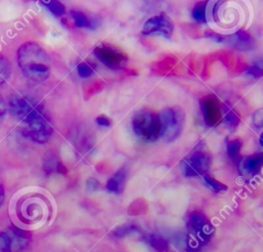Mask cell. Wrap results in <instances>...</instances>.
<instances>
[{
	"label": "cell",
	"instance_id": "obj_1",
	"mask_svg": "<svg viewBox=\"0 0 263 252\" xmlns=\"http://www.w3.org/2000/svg\"><path fill=\"white\" fill-rule=\"evenodd\" d=\"M10 113L24 124L23 133L35 142L44 143L52 134L51 121L43 106L25 94H14L8 102Z\"/></svg>",
	"mask_w": 263,
	"mask_h": 252
},
{
	"label": "cell",
	"instance_id": "obj_2",
	"mask_svg": "<svg viewBox=\"0 0 263 252\" xmlns=\"http://www.w3.org/2000/svg\"><path fill=\"white\" fill-rule=\"evenodd\" d=\"M17 64L23 74L35 82L45 81L50 74V58L38 43L28 41L17 49Z\"/></svg>",
	"mask_w": 263,
	"mask_h": 252
},
{
	"label": "cell",
	"instance_id": "obj_3",
	"mask_svg": "<svg viewBox=\"0 0 263 252\" xmlns=\"http://www.w3.org/2000/svg\"><path fill=\"white\" fill-rule=\"evenodd\" d=\"M188 252H198L199 247L213 236L215 228L210 219L200 211H193L188 218Z\"/></svg>",
	"mask_w": 263,
	"mask_h": 252
},
{
	"label": "cell",
	"instance_id": "obj_4",
	"mask_svg": "<svg viewBox=\"0 0 263 252\" xmlns=\"http://www.w3.org/2000/svg\"><path fill=\"white\" fill-rule=\"evenodd\" d=\"M159 116V137L165 142L175 141L181 134L185 125V113L182 108L175 106L161 111Z\"/></svg>",
	"mask_w": 263,
	"mask_h": 252
},
{
	"label": "cell",
	"instance_id": "obj_5",
	"mask_svg": "<svg viewBox=\"0 0 263 252\" xmlns=\"http://www.w3.org/2000/svg\"><path fill=\"white\" fill-rule=\"evenodd\" d=\"M132 127L136 135L144 141L150 142L159 138V116L150 110L138 111L132 119Z\"/></svg>",
	"mask_w": 263,
	"mask_h": 252
},
{
	"label": "cell",
	"instance_id": "obj_6",
	"mask_svg": "<svg viewBox=\"0 0 263 252\" xmlns=\"http://www.w3.org/2000/svg\"><path fill=\"white\" fill-rule=\"evenodd\" d=\"M174 32V24L172 19L165 13H159L157 15L148 18L142 28V34L146 36L160 35L163 38H171Z\"/></svg>",
	"mask_w": 263,
	"mask_h": 252
},
{
	"label": "cell",
	"instance_id": "obj_7",
	"mask_svg": "<svg viewBox=\"0 0 263 252\" xmlns=\"http://www.w3.org/2000/svg\"><path fill=\"white\" fill-rule=\"evenodd\" d=\"M211 165V158L205 153L196 152L182 161V169L186 176L204 175Z\"/></svg>",
	"mask_w": 263,
	"mask_h": 252
},
{
	"label": "cell",
	"instance_id": "obj_8",
	"mask_svg": "<svg viewBox=\"0 0 263 252\" xmlns=\"http://www.w3.org/2000/svg\"><path fill=\"white\" fill-rule=\"evenodd\" d=\"M93 52L99 60H101L105 66L112 69L122 68L127 59L126 55L123 52L109 44L98 45L95 48Z\"/></svg>",
	"mask_w": 263,
	"mask_h": 252
},
{
	"label": "cell",
	"instance_id": "obj_9",
	"mask_svg": "<svg viewBox=\"0 0 263 252\" xmlns=\"http://www.w3.org/2000/svg\"><path fill=\"white\" fill-rule=\"evenodd\" d=\"M201 109L204 121L209 125H214L220 117V111L216 100L213 98H204L201 102Z\"/></svg>",
	"mask_w": 263,
	"mask_h": 252
},
{
	"label": "cell",
	"instance_id": "obj_10",
	"mask_svg": "<svg viewBox=\"0 0 263 252\" xmlns=\"http://www.w3.org/2000/svg\"><path fill=\"white\" fill-rule=\"evenodd\" d=\"M126 174H127V171L125 168H121L117 172H115L107 182V185H106L107 190L113 194L122 193L124 188Z\"/></svg>",
	"mask_w": 263,
	"mask_h": 252
},
{
	"label": "cell",
	"instance_id": "obj_11",
	"mask_svg": "<svg viewBox=\"0 0 263 252\" xmlns=\"http://www.w3.org/2000/svg\"><path fill=\"white\" fill-rule=\"evenodd\" d=\"M263 165V155L262 154H256L247 157L241 162V169L243 172L250 175L257 174Z\"/></svg>",
	"mask_w": 263,
	"mask_h": 252
},
{
	"label": "cell",
	"instance_id": "obj_12",
	"mask_svg": "<svg viewBox=\"0 0 263 252\" xmlns=\"http://www.w3.org/2000/svg\"><path fill=\"white\" fill-rule=\"evenodd\" d=\"M71 15L74 19V24L78 28H93L91 19L82 11L79 10H71Z\"/></svg>",
	"mask_w": 263,
	"mask_h": 252
},
{
	"label": "cell",
	"instance_id": "obj_13",
	"mask_svg": "<svg viewBox=\"0 0 263 252\" xmlns=\"http://www.w3.org/2000/svg\"><path fill=\"white\" fill-rule=\"evenodd\" d=\"M206 4H208V1L203 0V1L197 2L194 5V7L192 9V16L196 22L205 23V19H206V16H205Z\"/></svg>",
	"mask_w": 263,
	"mask_h": 252
},
{
	"label": "cell",
	"instance_id": "obj_14",
	"mask_svg": "<svg viewBox=\"0 0 263 252\" xmlns=\"http://www.w3.org/2000/svg\"><path fill=\"white\" fill-rule=\"evenodd\" d=\"M11 68L8 59L0 54V85H2L10 76Z\"/></svg>",
	"mask_w": 263,
	"mask_h": 252
},
{
	"label": "cell",
	"instance_id": "obj_15",
	"mask_svg": "<svg viewBox=\"0 0 263 252\" xmlns=\"http://www.w3.org/2000/svg\"><path fill=\"white\" fill-rule=\"evenodd\" d=\"M149 242H150V245L152 246V248H154L158 252H165L168 248V245H167L166 241L164 240V238H162L161 236H158V235H152L150 237Z\"/></svg>",
	"mask_w": 263,
	"mask_h": 252
},
{
	"label": "cell",
	"instance_id": "obj_16",
	"mask_svg": "<svg viewBox=\"0 0 263 252\" xmlns=\"http://www.w3.org/2000/svg\"><path fill=\"white\" fill-rule=\"evenodd\" d=\"M45 6L55 16H62L65 13V6L59 0H48Z\"/></svg>",
	"mask_w": 263,
	"mask_h": 252
},
{
	"label": "cell",
	"instance_id": "obj_17",
	"mask_svg": "<svg viewBox=\"0 0 263 252\" xmlns=\"http://www.w3.org/2000/svg\"><path fill=\"white\" fill-rule=\"evenodd\" d=\"M223 111L225 113V121L228 124V126L229 127H236L239 123V118L237 117V115L231 110L230 107L224 106Z\"/></svg>",
	"mask_w": 263,
	"mask_h": 252
},
{
	"label": "cell",
	"instance_id": "obj_18",
	"mask_svg": "<svg viewBox=\"0 0 263 252\" xmlns=\"http://www.w3.org/2000/svg\"><path fill=\"white\" fill-rule=\"evenodd\" d=\"M203 180L208 184V186H210L214 192L222 193V192H225L227 190V185H225L224 183L219 182L218 180L212 178L209 175H203Z\"/></svg>",
	"mask_w": 263,
	"mask_h": 252
},
{
	"label": "cell",
	"instance_id": "obj_19",
	"mask_svg": "<svg viewBox=\"0 0 263 252\" xmlns=\"http://www.w3.org/2000/svg\"><path fill=\"white\" fill-rule=\"evenodd\" d=\"M138 230H139V228L135 224H123L121 226H118L114 230V236L122 238V237L128 236L130 234H134V233H136Z\"/></svg>",
	"mask_w": 263,
	"mask_h": 252
},
{
	"label": "cell",
	"instance_id": "obj_20",
	"mask_svg": "<svg viewBox=\"0 0 263 252\" xmlns=\"http://www.w3.org/2000/svg\"><path fill=\"white\" fill-rule=\"evenodd\" d=\"M241 148V141L239 139H233L230 140L227 144V154L230 158L234 159L239 154Z\"/></svg>",
	"mask_w": 263,
	"mask_h": 252
},
{
	"label": "cell",
	"instance_id": "obj_21",
	"mask_svg": "<svg viewBox=\"0 0 263 252\" xmlns=\"http://www.w3.org/2000/svg\"><path fill=\"white\" fill-rule=\"evenodd\" d=\"M11 238L4 232H0V252H11Z\"/></svg>",
	"mask_w": 263,
	"mask_h": 252
},
{
	"label": "cell",
	"instance_id": "obj_22",
	"mask_svg": "<svg viewBox=\"0 0 263 252\" xmlns=\"http://www.w3.org/2000/svg\"><path fill=\"white\" fill-rule=\"evenodd\" d=\"M77 72L80 77L82 78H88L93 74V68L91 65L87 64L86 61H81L77 66Z\"/></svg>",
	"mask_w": 263,
	"mask_h": 252
},
{
	"label": "cell",
	"instance_id": "obj_23",
	"mask_svg": "<svg viewBox=\"0 0 263 252\" xmlns=\"http://www.w3.org/2000/svg\"><path fill=\"white\" fill-rule=\"evenodd\" d=\"M253 123L258 128L262 127V125H263V110L262 109H258L253 114Z\"/></svg>",
	"mask_w": 263,
	"mask_h": 252
},
{
	"label": "cell",
	"instance_id": "obj_24",
	"mask_svg": "<svg viewBox=\"0 0 263 252\" xmlns=\"http://www.w3.org/2000/svg\"><path fill=\"white\" fill-rule=\"evenodd\" d=\"M96 122H97L98 125L103 126V127H109L111 125V123H112L111 119L108 118L107 116H104V115H101V116L97 117Z\"/></svg>",
	"mask_w": 263,
	"mask_h": 252
},
{
	"label": "cell",
	"instance_id": "obj_25",
	"mask_svg": "<svg viewBox=\"0 0 263 252\" xmlns=\"http://www.w3.org/2000/svg\"><path fill=\"white\" fill-rule=\"evenodd\" d=\"M6 110H7L6 103L3 99V97L0 95V122L4 119V117L6 115Z\"/></svg>",
	"mask_w": 263,
	"mask_h": 252
},
{
	"label": "cell",
	"instance_id": "obj_26",
	"mask_svg": "<svg viewBox=\"0 0 263 252\" xmlns=\"http://www.w3.org/2000/svg\"><path fill=\"white\" fill-rule=\"evenodd\" d=\"M98 186H99V182L96 178H89L86 182V187L88 190H97Z\"/></svg>",
	"mask_w": 263,
	"mask_h": 252
},
{
	"label": "cell",
	"instance_id": "obj_27",
	"mask_svg": "<svg viewBox=\"0 0 263 252\" xmlns=\"http://www.w3.org/2000/svg\"><path fill=\"white\" fill-rule=\"evenodd\" d=\"M249 73L252 74V75L255 76V77H259V76L262 75L261 69H259V68H257V67H252V68L249 70Z\"/></svg>",
	"mask_w": 263,
	"mask_h": 252
},
{
	"label": "cell",
	"instance_id": "obj_28",
	"mask_svg": "<svg viewBox=\"0 0 263 252\" xmlns=\"http://www.w3.org/2000/svg\"><path fill=\"white\" fill-rule=\"evenodd\" d=\"M4 200H5V192H4L2 184L0 183V206L3 204Z\"/></svg>",
	"mask_w": 263,
	"mask_h": 252
}]
</instances>
